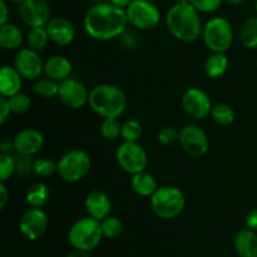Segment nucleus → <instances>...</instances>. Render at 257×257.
Wrapping results in <instances>:
<instances>
[{
    "label": "nucleus",
    "instance_id": "21",
    "mask_svg": "<svg viewBox=\"0 0 257 257\" xmlns=\"http://www.w3.org/2000/svg\"><path fill=\"white\" fill-rule=\"evenodd\" d=\"M235 250L238 257H257V232L243 228L235 236Z\"/></svg>",
    "mask_w": 257,
    "mask_h": 257
},
{
    "label": "nucleus",
    "instance_id": "10",
    "mask_svg": "<svg viewBox=\"0 0 257 257\" xmlns=\"http://www.w3.org/2000/svg\"><path fill=\"white\" fill-rule=\"evenodd\" d=\"M181 104L186 114L195 120L206 119L211 115L213 107L210 95L200 88H190L186 90L181 99Z\"/></svg>",
    "mask_w": 257,
    "mask_h": 257
},
{
    "label": "nucleus",
    "instance_id": "12",
    "mask_svg": "<svg viewBox=\"0 0 257 257\" xmlns=\"http://www.w3.org/2000/svg\"><path fill=\"white\" fill-rule=\"evenodd\" d=\"M14 68L19 72L23 79L37 80L42 73H44V62L37 50L23 48L15 54Z\"/></svg>",
    "mask_w": 257,
    "mask_h": 257
},
{
    "label": "nucleus",
    "instance_id": "13",
    "mask_svg": "<svg viewBox=\"0 0 257 257\" xmlns=\"http://www.w3.org/2000/svg\"><path fill=\"white\" fill-rule=\"evenodd\" d=\"M49 220L48 215L42 208H33L25 211L19 221V230L24 237L28 240H39L47 232Z\"/></svg>",
    "mask_w": 257,
    "mask_h": 257
},
{
    "label": "nucleus",
    "instance_id": "22",
    "mask_svg": "<svg viewBox=\"0 0 257 257\" xmlns=\"http://www.w3.org/2000/svg\"><path fill=\"white\" fill-rule=\"evenodd\" d=\"M131 187L135 191V193H137L138 196H142V197H152L153 193L158 190L155 176L146 172V171L132 175Z\"/></svg>",
    "mask_w": 257,
    "mask_h": 257
},
{
    "label": "nucleus",
    "instance_id": "41",
    "mask_svg": "<svg viewBox=\"0 0 257 257\" xmlns=\"http://www.w3.org/2000/svg\"><path fill=\"white\" fill-rule=\"evenodd\" d=\"M245 223L246 227L251 228V230L256 231L257 232V208H253L252 211H250V212L247 213Z\"/></svg>",
    "mask_w": 257,
    "mask_h": 257
},
{
    "label": "nucleus",
    "instance_id": "48",
    "mask_svg": "<svg viewBox=\"0 0 257 257\" xmlns=\"http://www.w3.org/2000/svg\"><path fill=\"white\" fill-rule=\"evenodd\" d=\"M8 2H9V3H13V4H18V5H20V4H22L23 2H24V0H8Z\"/></svg>",
    "mask_w": 257,
    "mask_h": 257
},
{
    "label": "nucleus",
    "instance_id": "46",
    "mask_svg": "<svg viewBox=\"0 0 257 257\" xmlns=\"http://www.w3.org/2000/svg\"><path fill=\"white\" fill-rule=\"evenodd\" d=\"M65 257H90L89 252L88 251H82V250H75L72 251L70 253H68Z\"/></svg>",
    "mask_w": 257,
    "mask_h": 257
},
{
    "label": "nucleus",
    "instance_id": "14",
    "mask_svg": "<svg viewBox=\"0 0 257 257\" xmlns=\"http://www.w3.org/2000/svg\"><path fill=\"white\" fill-rule=\"evenodd\" d=\"M50 7L47 0H24L19 5L22 22L29 28L45 27L50 18Z\"/></svg>",
    "mask_w": 257,
    "mask_h": 257
},
{
    "label": "nucleus",
    "instance_id": "23",
    "mask_svg": "<svg viewBox=\"0 0 257 257\" xmlns=\"http://www.w3.org/2000/svg\"><path fill=\"white\" fill-rule=\"evenodd\" d=\"M23 32L17 25L7 23L0 25V45L5 50H15L22 45Z\"/></svg>",
    "mask_w": 257,
    "mask_h": 257
},
{
    "label": "nucleus",
    "instance_id": "44",
    "mask_svg": "<svg viewBox=\"0 0 257 257\" xmlns=\"http://www.w3.org/2000/svg\"><path fill=\"white\" fill-rule=\"evenodd\" d=\"M0 151H2L3 155H13V153L15 152V147L13 141L12 142L7 140L3 141V142L0 143Z\"/></svg>",
    "mask_w": 257,
    "mask_h": 257
},
{
    "label": "nucleus",
    "instance_id": "51",
    "mask_svg": "<svg viewBox=\"0 0 257 257\" xmlns=\"http://www.w3.org/2000/svg\"><path fill=\"white\" fill-rule=\"evenodd\" d=\"M148 2H155V0H148Z\"/></svg>",
    "mask_w": 257,
    "mask_h": 257
},
{
    "label": "nucleus",
    "instance_id": "28",
    "mask_svg": "<svg viewBox=\"0 0 257 257\" xmlns=\"http://www.w3.org/2000/svg\"><path fill=\"white\" fill-rule=\"evenodd\" d=\"M211 118L218 125L227 127V125L232 124L235 120V112H233V108L227 103H217L212 107Z\"/></svg>",
    "mask_w": 257,
    "mask_h": 257
},
{
    "label": "nucleus",
    "instance_id": "3",
    "mask_svg": "<svg viewBox=\"0 0 257 257\" xmlns=\"http://www.w3.org/2000/svg\"><path fill=\"white\" fill-rule=\"evenodd\" d=\"M88 105L102 118H118L127 108L124 92L117 85L98 84L89 92Z\"/></svg>",
    "mask_w": 257,
    "mask_h": 257
},
{
    "label": "nucleus",
    "instance_id": "11",
    "mask_svg": "<svg viewBox=\"0 0 257 257\" xmlns=\"http://www.w3.org/2000/svg\"><path fill=\"white\" fill-rule=\"evenodd\" d=\"M178 143L181 145L182 150L191 157H202L207 153L208 137L205 131L197 124H186L180 131V140Z\"/></svg>",
    "mask_w": 257,
    "mask_h": 257
},
{
    "label": "nucleus",
    "instance_id": "30",
    "mask_svg": "<svg viewBox=\"0 0 257 257\" xmlns=\"http://www.w3.org/2000/svg\"><path fill=\"white\" fill-rule=\"evenodd\" d=\"M100 135L107 141H115L122 135V123L118 118H104L100 123Z\"/></svg>",
    "mask_w": 257,
    "mask_h": 257
},
{
    "label": "nucleus",
    "instance_id": "47",
    "mask_svg": "<svg viewBox=\"0 0 257 257\" xmlns=\"http://www.w3.org/2000/svg\"><path fill=\"white\" fill-rule=\"evenodd\" d=\"M226 2H227L228 4H231V5H236V7H237V5L243 4V3H245L246 0H226Z\"/></svg>",
    "mask_w": 257,
    "mask_h": 257
},
{
    "label": "nucleus",
    "instance_id": "36",
    "mask_svg": "<svg viewBox=\"0 0 257 257\" xmlns=\"http://www.w3.org/2000/svg\"><path fill=\"white\" fill-rule=\"evenodd\" d=\"M15 173V158L13 155H0V181L7 182Z\"/></svg>",
    "mask_w": 257,
    "mask_h": 257
},
{
    "label": "nucleus",
    "instance_id": "34",
    "mask_svg": "<svg viewBox=\"0 0 257 257\" xmlns=\"http://www.w3.org/2000/svg\"><path fill=\"white\" fill-rule=\"evenodd\" d=\"M57 163L47 157H40L34 161V175L38 177L47 178L57 173Z\"/></svg>",
    "mask_w": 257,
    "mask_h": 257
},
{
    "label": "nucleus",
    "instance_id": "16",
    "mask_svg": "<svg viewBox=\"0 0 257 257\" xmlns=\"http://www.w3.org/2000/svg\"><path fill=\"white\" fill-rule=\"evenodd\" d=\"M15 153L25 156H34L44 146V136L35 128H24L13 138Z\"/></svg>",
    "mask_w": 257,
    "mask_h": 257
},
{
    "label": "nucleus",
    "instance_id": "19",
    "mask_svg": "<svg viewBox=\"0 0 257 257\" xmlns=\"http://www.w3.org/2000/svg\"><path fill=\"white\" fill-rule=\"evenodd\" d=\"M72 70V63L64 55H52L44 62V74L58 83L68 79Z\"/></svg>",
    "mask_w": 257,
    "mask_h": 257
},
{
    "label": "nucleus",
    "instance_id": "39",
    "mask_svg": "<svg viewBox=\"0 0 257 257\" xmlns=\"http://www.w3.org/2000/svg\"><path fill=\"white\" fill-rule=\"evenodd\" d=\"M10 113H12V108H10L9 98L2 95L0 97V123L4 124L10 117Z\"/></svg>",
    "mask_w": 257,
    "mask_h": 257
},
{
    "label": "nucleus",
    "instance_id": "25",
    "mask_svg": "<svg viewBox=\"0 0 257 257\" xmlns=\"http://www.w3.org/2000/svg\"><path fill=\"white\" fill-rule=\"evenodd\" d=\"M50 200V190L43 182L33 183L25 192V201L33 208H43Z\"/></svg>",
    "mask_w": 257,
    "mask_h": 257
},
{
    "label": "nucleus",
    "instance_id": "9",
    "mask_svg": "<svg viewBox=\"0 0 257 257\" xmlns=\"http://www.w3.org/2000/svg\"><path fill=\"white\" fill-rule=\"evenodd\" d=\"M115 160L119 167L130 175L146 171L148 156L145 148L138 142H123L115 151Z\"/></svg>",
    "mask_w": 257,
    "mask_h": 257
},
{
    "label": "nucleus",
    "instance_id": "32",
    "mask_svg": "<svg viewBox=\"0 0 257 257\" xmlns=\"http://www.w3.org/2000/svg\"><path fill=\"white\" fill-rule=\"evenodd\" d=\"M102 225V232L105 238H117L120 236L123 231L122 221L114 216H108L104 220L100 221Z\"/></svg>",
    "mask_w": 257,
    "mask_h": 257
},
{
    "label": "nucleus",
    "instance_id": "50",
    "mask_svg": "<svg viewBox=\"0 0 257 257\" xmlns=\"http://www.w3.org/2000/svg\"><path fill=\"white\" fill-rule=\"evenodd\" d=\"M255 10H256V14H257V0L255 2Z\"/></svg>",
    "mask_w": 257,
    "mask_h": 257
},
{
    "label": "nucleus",
    "instance_id": "24",
    "mask_svg": "<svg viewBox=\"0 0 257 257\" xmlns=\"http://www.w3.org/2000/svg\"><path fill=\"white\" fill-rule=\"evenodd\" d=\"M228 68V59L226 57L225 53H213L206 58L205 63H203V69L207 77L213 78H221Z\"/></svg>",
    "mask_w": 257,
    "mask_h": 257
},
{
    "label": "nucleus",
    "instance_id": "18",
    "mask_svg": "<svg viewBox=\"0 0 257 257\" xmlns=\"http://www.w3.org/2000/svg\"><path fill=\"white\" fill-rule=\"evenodd\" d=\"M84 207L88 215L98 221L104 220L105 217L110 216V212H112V202H110V198L108 197L107 193L99 190L90 191L85 196Z\"/></svg>",
    "mask_w": 257,
    "mask_h": 257
},
{
    "label": "nucleus",
    "instance_id": "45",
    "mask_svg": "<svg viewBox=\"0 0 257 257\" xmlns=\"http://www.w3.org/2000/svg\"><path fill=\"white\" fill-rule=\"evenodd\" d=\"M132 2L133 0H109L110 4H113L114 7L120 8V9H124V10L130 7Z\"/></svg>",
    "mask_w": 257,
    "mask_h": 257
},
{
    "label": "nucleus",
    "instance_id": "43",
    "mask_svg": "<svg viewBox=\"0 0 257 257\" xmlns=\"http://www.w3.org/2000/svg\"><path fill=\"white\" fill-rule=\"evenodd\" d=\"M0 12H2V15H0V25L7 24L8 19H9V8H8V4L5 0H0Z\"/></svg>",
    "mask_w": 257,
    "mask_h": 257
},
{
    "label": "nucleus",
    "instance_id": "29",
    "mask_svg": "<svg viewBox=\"0 0 257 257\" xmlns=\"http://www.w3.org/2000/svg\"><path fill=\"white\" fill-rule=\"evenodd\" d=\"M27 43L29 48L40 52V50L45 49L49 43V35H48L45 27H37L30 28L27 33Z\"/></svg>",
    "mask_w": 257,
    "mask_h": 257
},
{
    "label": "nucleus",
    "instance_id": "7",
    "mask_svg": "<svg viewBox=\"0 0 257 257\" xmlns=\"http://www.w3.org/2000/svg\"><path fill=\"white\" fill-rule=\"evenodd\" d=\"M92 161L82 150H72L63 155L57 162V173L64 182L77 183L89 173Z\"/></svg>",
    "mask_w": 257,
    "mask_h": 257
},
{
    "label": "nucleus",
    "instance_id": "4",
    "mask_svg": "<svg viewBox=\"0 0 257 257\" xmlns=\"http://www.w3.org/2000/svg\"><path fill=\"white\" fill-rule=\"evenodd\" d=\"M186 198L182 191L173 186H162L151 197L153 213L162 220H173L183 212Z\"/></svg>",
    "mask_w": 257,
    "mask_h": 257
},
{
    "label": "nucleus",
    "instance_id": "52",
    "mask_svg": "<svg viewBox=\"0 0 257 257\" xmlns=\"http://www.w3.org/2000/svg\"><path fill=\"white\" fill-rule=\"evenodd\" d=\"M256 65H257V62H256Z\"/></svg>",
    "mask_w": 257,
    "mask_h": 257
},
{
    "label": "nucleus",
    "instance_id": "49",
    "mask_svg": "<svg viewBox=\"0 0 257 257\" xmlns=\"http://www.w3.org/2000/svg\"><path fill=\"white\" fill-rule=\"evenodd\" d=\"M178 4H187V3H191V0H175Z\"/></svg>",
    "mask_w": 257,
    "mask_h": 257
},
{
    "label": "nucleus",
    "instance_id": "8",
    "mask_svg": "<svg viewBox=\"0 0 257 257\" xmlns=\"http://www.w3.org/2000/svg\"><path fill=\"white\" fill-rule=\"evenodd\" d=\"M128 24L138 30H152L160 24L161 12L157 5L148 0H133L125 9Z\"/></svg>",
    "mask_w": 257,
    "mask_h": 257
},
{
    "label": "nucleus",
    "instance_id": "42",
    "mask_svg": "<svg viewBox=\"0 0 257 257\" xmlns=\"http://www.w3.org/2000/svg\"><path fill=\"white\" fill-rule=\"evenodd\" d=\"M9 201V190L5 182H0V208H4Z\"/></svg>",
    "mask_w": 257,
    "mask_h": 257
},
{
    "label": "nucleus",
    "instance_id": "27",
    "mask_svg": "<svg viewBox=\"0 0 257 257\" xmlns=\"http://www.w3.org/2000/svg\"><path fill=\"white\" fill-rule=\"evenodd\" d=\"M33 92L37 97L43 98V99H52V98L58 97L59 93V83L50 78H38L33 85Z\"/></svg>",
    "mask_w": 257,
    "mask_h": 257
},
{
    "label": "nucleus",
    "instance_id": "5",
    "mask_svg": "<svg viewBox=\"0 0 257 257\" xmlns=\"http://www.w3.org/2000/svg\"><path fill=\"white\" fill-rule=\"evenodd\" d=\"M104 237L102 232L100 221L90 217H83L75 221L69 228L68 240L75 250L92 251L98 247L102 238Z\"/></svg>",
    "mask_w": 257,
    "mask_h": 257
},
{
    "label": "nucleus",
    "instance_id": "6",
    "mask_svg": "<svg viewBox=\"0 0 257 257\" xmlns=\"http://www.w3.org/2000/svg\"><path fill=\"white\" fill-rule=\"evenodd\" d=\"M202 39L211 52L226 53L233 43L232 25L223 17L211 18L203 27Z\"/></svg>",
    "mask_w": 257,
    "mask_h": 257
},
{
    "label": "nucleus",
    "instance_id": "15",
    "mask_svg": "<svg viewBox=\"0 0 257 257\" xmlns=\"http://www.w3.org/2000/svg\"><path fill=\"white\" fill-rule=\"evenodd\" d=\"M58 98L68 108L79 109V108H83L85 104H88L89 92L82 82L74 79V78H68V79L59 83Z\"/></svg>",
    "mask_w": 257,
    "mask_h": 257
},
{
    "label": "nucleus",
    "instance_id": "38",
    "mask_svg": "<svg viewBox=\"0 0 257 257\" xmlns=\"http://www.w3.org/2000/svg\"><path fill=\"white\" fill-rule=\"evenodd\" d=\"M222 2L223 0H191V4L200 14H210L220 9Z\"/></svg>",
    "mask_w": 257,
    "mask_h": 257
},
{
    "label": "nucleus",
    "instance_id": "35",
    "mask_svg": "<svg viewBox=\"0 0 257 257\" xmlns=\"http://www.w3.org/2000/svg\"><path fill=\"white\" fill-rule=\"evenodd\" d=\"M15 158V173L19 176H28L30 173H34V161L32 160V156L17 155Z\"/></svg>",
    "mask_w": 257,
    "mask_h": 257
},
{
    "label": "nucleus",
    "instance_id": "37",
    "mask_svg": "<svg viewBox=\"0 0 257 257\" xmlns=\"http://www.w3.org/2000/svg\"><path fill=\"white\" fill-rule=\"evenodd\" d=\"M158 142L163 146H173L180 140V131L176 130L172 125H166L161 128L157 135Z\"/></svg>",
    "mask_w": 257,
    "mask_h": 257
},
{
    "label": "nucleus",
    "instance_id": "26",
    "mask_svg": "<svg viewBox=\"0 0 257 257\" xmlns=\"http://www.w3.org/2000/svg\"><path fill=\"white\" fill-rule=\"evenodd\" d=\"M241 44L247 49L257 48V17H250L241 24L238 32Z\"/></svg>",
    "mask_w": 257,
    "mask_h": 257
},
{
    "label": "nucleus",
    "instance_id": "2",
    "mask_svg": "<svg viewBox=\"0 0 257 257\" xmlns=\"http://www.w3.org/2000/svg\"><path fill=\"white\" fill-rule=\"evenodd\" d=\"M166 25L171 35L183 43H192L197 40L203 30L200 13L191 3H176L172 5L166 14Z\"/></svg>",
    "mask_w": 257,
    "mask_h": 257
},
{
    "label": "nucleus",
    "instance_id": "31",
    "mask_svg": "<svg viewBox=\"0 0 257 257\" xmlns=\"http://www.w3.org/2000/svg\"><path fill=\"white\" fill-rule=\"evenodd\" d=\"M142 125L138 122L137 119H131L124 120L122 123V135L120 137L125 142H138L140 138L142 137Z\"/></svg>",
    "mask_w": 257,
    "mask_h": 257
},
{
    "label": "nucleus",
    "instance_id": "20",
    "mask_svg": "<svg viewBox=\"0 0 257 257\" xmlns=\"http://www.w3.org/2000/svg\"><path fill=\"white\" fill-rule=\"evenodd\" d=\"M23 77L17 69L10 65H4L0 70V94L4 97H13L22 90Z\"/></svg>",
    "mask_w": 257,
    "mask_h": 257
},
{
    "label": "nucleus",
    "instance_id": "17",
    "mask_svg": "<svg viewBox=\"0 0 257 257\" xmlns=\"http://www.w3.org/2000/svg\"><path fill=\"white\" fill-rule=\"evenodd\" d=\"M50 42L59 47L69 45L75 38V28L68 19L62 17H55L45 25Z\"/></svg>",
    "mask_w": 257,
    "mask_h": 257
},
{
    "label": "nucleus",
    "instance_id": "40",
    "mask_svg": "<svg viewBox=\"0 0 257 257\" xmlns=\"http://www.w3.org/2000/svg\"><path fill=\"white\" fill-rule=\"evenodd\" d=\"M120 38H122V44L124 45V48H127V49H133V48H136L138 45V39H137V35H135L133 33H128V32H124L122 35H120Z\"/></svg>",
    "mask_w": 257,
    "mask_h": 257
},
{
    "label": "nucleus",
    "instance_id": "1",
    "mask_svg": "<svg viewBox=\"0 0 257 257\" xmlns=\"http://www.w3.org/2000/svg\"><path fill=\"white\" fill-rule=\"evenodd\" d=\"M83 25L90 38L107 42L120 37L125 32L128 19L124 9L110 3H99L85 12Z\"/></svg>",
    "mask_w": 257,
    "mask_h": 257
},
{
    "label": "nucleus",
    "instance_id": "33",
    "mask_svg": "<svg viewBox=\"0 0 257 257\" xmlns=\"http://www.w3.org/2000/svg\"><path fill=\"white\" fill-rule=\"evenodd\" d=\"M9 103L12 113H14V114H24V113L29 112L30 107H32V99L29 98V95L22 92L10 97Z\"/></svg>",
    "mask_w": 257,
    "mask_h": 257
}]
</instances>
